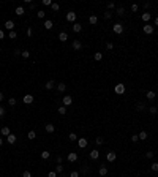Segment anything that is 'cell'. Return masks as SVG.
<instances>
[{
	"mask_svg": "<svg viewBox=\"0 0 158 177\" xmlns=\"http://www.w3.org/2000/svg\"><path fill=\"white\" fill-rule=\"evenodd\" d=\"M112 32H114V33H117V35L123 33V24H120V22L114 24V25H112Z\"/></svg>",
	"mask_w": 158,
	"mask_h": 177,
	"instance_id": "obj_1",
	"label": "cell"
},
{
	"mask_svg": "<svg viewBox=\"0 0 158 177\" xmlns=\"http://www.w3.org/2000/svg\"><path fill=\"white\" fill-rule=\"evenodd\" d=\"M153 30H155L153 25H150V24L142 25V32H144V33H147V35H152V33H153Z\"/></svg>",
	"mask_w": 158,
	"mask_h": 177,
	"instance_id": "obj_2",
	"label": "cell"
},
{
	"mask_svg": "<svg viewBox=\"0 0 158 177\" xmlns=\"http://www.w3.org/2000/svg\"><path fill=\"white\" fill-rule=\"evenodd\" d=\"M114 92L117 93V95H122V93H125V85L123 84H117L114 87Z\"/></svg>",
	"mask_w": 158,
	"mask_h": 177,
	"instance_id": "obj_3",
	"label": "cell"
},
{
	"mask_svg": "<svg viewBox=\"0 0 158 177\" xmlns=\"http://www.w3.org/2000/svg\"><path fill=\"white\" fill-rule=\"evenodd\" d=\"M62 103H63L65 108H67V106H71L73 104V98L70 97V95H65V97H63V100H62Z\"/></svg>",
	"mask_w": 158,
	"mask_h": 177,
	"instance_id": "obj_4",
	"label": "cell"
},
{
	"mask_svg": "<svg viewBox=\"0 0 158 177\" xmlns=\"http://www.w3.org/2000/svg\"><path fill=\"white\" fill-rule=\"evenodd\" d=\"M67 160H68L70 163H74L76 160H78V153H76V152H70L68 157H67Z\"/></svg>",
	"mask_w": 158,
	"mask_h": 177,
	"instance_id": "obj_5",
	"label": "cell"
},
{
	"mask_svg": "<svg viewBox=\"0 0 158 177\" xmlns=\"http://www.w3.org/2000/svg\"><path fill=\"white\" fill-rule=\"evenodd\" d=\"M0 134H2V138H7L11 134V130L8 127H2V130H0Z\"/></svg>",
	"mask_w": 158,
	"mask_h": 177,
	"instance_id": "obj_6",
	"label": "cell"
},
{
	"mask_svg": "<svg viewBox=\"0 0 158 177\" xmlns=\"http://www.w3.org/2000/svg\"><path fill=\"white\" fill-rule=\"evenodd\" d=\"M87 144H89V141H87L85 138H79V141H78L79 149H85V147H87Z\"/></svg>",
	"mask_w": 158,
	"mask_h": 177,
	"instance_id": "obj_7",
	"label": "cell"
},
{
	"mask_svg": "<svg viewBox=\"0 0 158 177\" xmlns=\"http://www.w3.org/2000/svg\"><path fill=\"white\" fill-rule=\"evenodd\" d=\"M106 160H108V161H111V163H112V161H115V160H117V153H115V152H108Z\"/></svg>",
	"mask_w": 158,
	"mask_h": 177,
	"instance_id": "obj_8",
	"label": "cell"
},
{
	"mask_svg": "<svg viewBox=\"0 0 158 177\" xmlns=\"http://www.w3.org/2000/svg\"><path fill=\"white\" fill-rule=\"evenodd\" d=\"M67 21L68 22H74L76 21V13H74V11H68V13H67Z\"/></svg>",
	"mask_w": 158,
	"mask_h": 177,
	"instance_id": "obj_9",
	"label": "cell"
},
{
	"mask_svg": "<svg viewBox=\"0 0 158 177\" xmlns=\"http://www.w3.org/2000/svg\"><path fill=\"white\" fill-rule=\"evenodd\" d=\"M22 101H24L25 104H32V103H33V95H30V93H28V95H24Z\"/></svg>",
	"mask_w": 158,
	"mask_h": 177,
	"instance_id": "obj_10",
	"label": "cell"
},
{
	"mask_svg": "<svg viewBox=\"0 0 158 177\" xmlns=\"http://www.w3.org/2000/svg\"><path fill=\"white\" fill-rule=\"evenodd\" d=\"M14 25H16V24H14V22L11 21V19H8L7 22H5V28H8L10 32H11V30H14Z\"/></svg>",
	"mask_w": 158,
	"mask_h": 177,
	"instance_id": "obj_11",
	"label": "cell"
},
{
	"mask_svg": "<svg viewBox=\"0 0 158 177\" xmlns=\"http://www.w3.org/2000/svg\"><path fill=\"white\" fill-rule=\"evenodd\" d=\"M81 48H82V43H81L79 40H74V41H73V49H74V51H79Z\"/></svg>",
	"mask_w": 158,
	"mask_h": 177,
	"instance_id": "obj_12",
	"label": "cell"
},
{
	"mask_svg": "<svg viewBox=\"0 0 158 177\" xmlns=\"http://www.w3.org/2000/svg\"><path fill=\"white\" fill-rule=\"evenodd\" d=\"M89 157L92 158V160H98V158H100V152H98V150H92L89 153Z\"/></svg>",
	"mask_w": 158,
	"mask_h": 177,
	"instance_id": "obj_13",
	"label": "cell"
},
{
	"mask_svg": "<svg viewBox=\"0 0 158 177\" xmlns=\"http://www.w3.org/2000/svg\"><path fill=\"white\" fill-rule=\"evenodd\" d=\"M81 30H82V25H81L79 22H74V24H73V32L74 33H79Z\"/></svg>",
	"mask_w": 158,
	"mask_h": 177,
	"instance_id": "obj_14",
	"label": "cell"
},
{
	"mask_svg": "<svg viewBox=\"0 0 158 177\" xmlns=\"http://www.w3.org/2000/svg\"><path fill=\"white\" fill-rule=\"evenodd\" d=\"M58 40H60L62 43H65V41L68 40V33L67 32H60V33H58Z\"/></svg>",
	"mask_w": 158,
	"mask_h": 177,
	"instance_id": "obj_15",
	"label": "cell"
},
{
	"mask_svg": "<svg viewBox=\"0 0 158 177\" xmlns=\"http://www.w3.org/2000/svg\"><path fill=\"white\" fill-rule=\"evenodd\" d=\"M67 90V84H65V82H60V84H58L57 85V92H60V93H63V92H65Z\"/></svg>",
	"mask_w": 158,
	"mask_h": 177,
	"instance_id": "obj_16",
	"label": "cell"
},
{
	"mask_svg": "<svg viewBox=\"0 0 158 177\" xmlns=\"http://www.w3.org/2000/svg\"><path fill=\"white\" fill-rule=\"evenodd\" d=\"M44 130H46V131H48V133H54L55 127L52 125V123H46V125H44Z\"/></svg>",
	"mask_w": 158,
	"mask_h": 177,
	"instance_id": "obj_17",
	"label": "cell"
},
{
	"mask_svg": "<svg viewBox=\"0 0 158 177\" xmlns=\"http://www.w3.org/2000/svg\"><path fill=\"white\" fill-rule=\"evenodd\" d=\"M54 27V22H52L51 19H48V21H44V28L46 30H51V28Z\"/></svg>",
	"mask_w": 158,
	"mask_h": 177,
	"instance_id": "obj_18",
	"label": "cell"
},
{
	"mask_svg": "<svg viewBox=\"0 0 158 177\" xmlns=\"http://www.w3.org/2000/svg\"><path fill=\"white\" fill-rule=\"evenodd\" d=\"M7 141H8V144H16V134L11 133L10 136H7Z\"/></svg>",
	"mask_w": 158,
	"mask_h": 177,
	"instance_id": "obj_19",
	"label": "cell"
},
{
	"mask_svg": "<svg viewBox=\"0 0 158 177\" xmlns=\"http://www.w3.org/2000/svg\"><path fill=\"white\" fill-rule=\"evenodd\" d=\"M98 174H100L101 177H104V175L108 174V168H106V166H100V169H98Z\"/></svg>",
	"mask_w": 158,
	"mask_h": 177,
	"instance_id": "obj_20",
	"label": "cell"
},
{
	"mask_svg": "<svg viewBox=\"0 0 158 177\" xmlns=\"http://www.w3.org/2000/svg\"><path fill=\"white\" fill-rule=\"evenodd\" d=\"M145 97H147V100H155V97H156V93H155L153 90H149L147 93H145Z\"/></svg>",
	"mask_w": 158,
	"mask_h": 177,
	"instance_id": "obj_21",
	"label": "cell"
},
{
	"mask_svg": "<svg viewBox=\"0 0 158 177\" xmlns=\"http://www.w3.org/2000/svg\"><path fill=\"white\" fill-rule=\"evenodd\" d=\"M150 19H152V14L150 13H142V21L144 22H149Z\"/></svg>",
	"mask_w": 158,
	"mask_h": 177,
	"instance_id": "obj_22",
	"label": "cell"
},
{
	"mask_svg": "<svg viewBox=\"0 0 158 177\" xmlns=\"http://www.w3.org/2000/svg\"><path fill=\"white\" fill-rule=\"evenodd\" d=\"M89 22H90V24H92V25H95V24H97V22H98V17H97L95 14H92V16L89 17Z\"/></svg>",
	"mask_w": 158,
	"mask_h": 177,
	"instance_id": "obj_23",
	"label": "cell"
},
{
	"mask_svg": "<svg viewBox=\"0 0 158 177\" xmlns=\"http://www.w3.org/2000/svg\"><path fill=\"white\" fill-rule=\"evenodd\" d=\"M49 157H51V152H49V150L41 152V158H43V160H49Z\"/></svg>",
	"mask_w": 158,
	"mask_h": 177,
	"instance_id": "obj_24",
	"label": "cell"
},
{
	"mask_svg": "<svg viewBox=\"0 0 158 177\" xmlns=\"http://www.w3.org/2000/svg\"><path fill=\"white\" fill-rule=\"evenodd\" d=\"M37 17H38V19H44V17H46V11H43V10H40V11H38V13H37Z\"/></svg>",
	"mask_w": 158,
	"mask_h": 177,
	"instance_id": "obj_25",
	"label": "cell"
},
{
	"mask_svg": "<svg viewBox=\"0 0 158 177\" xmlns=\"http://www.w3.org/2000/svg\"><path fill=\"white\" fill-rule=\"evenodd\" d=\"M54 88V81H48L46 82V90H52Z\"/></svg>",
	"mask_w": 158,
	"mask_h": 177,
	"instance_id": "obj_26",
	"label": "cell"
},
{
	"mask_svg": "<svg viewBox=\"0 0 158 177\" xmlns=\"http://www.w3.org/2000/svg\"><path fill=\"white\" fill-rule=\"evenodd\" d=\"M24 13H25V10L22 8V7H17V8H16V14H17V16H22Z\"/></svg>",
	"mask_w": 158,
	"mask_h": 177,
	"instance_id": "obj_27",
	"label": "cell"
},
{
	"mask_svg": "<svg viewBox=\"0 0 158 177\" xmlns=\"http://www.w3.org/2000/svg\"><path fill=\"white\" fill-rule=\"evenodd\" d=\"M138 136H139V139H142V141H145V139H147V136H149V134H147V131H141V133H139V134H138Z\"/></svg>",
	"mask_w": 158,
	"mask_h": 177,
	"instance_id": "obj_28",
	"label": "cell"
},
{
	"mask_svg": "<svg viewBox=\"0 0 158 177\" xmlns=\"http://www.w3.org/2000/svg\"><path fill=\"white\" fill-rule=\"evenodd\" d=\"M93 58H95L97 62H100L101 58H103V54H101V52H95V55H93Z\"/></svg>",
	"mask_w": 158,
	"mask_h": 177,
	"instance_id": "obj_29",
	"label": "cell"
},
{
	"mask_svg": "<svg viewBox=\"0 0 158 177\" xmlns=\"http://www.w3.org/2000/svg\"><path fill=\"white\" fill-rule=\"evenodd\" d=\"M117 14H119V16H123V14H125V8H123V7H119V8H117Z\"/></svg>",
	"mask_w": 158,
	"mask_h": 177,
	"instance_id": "obj_30",
	"label": "cell"
},
{
	"mask_svg": "<svg viewBox=\"0 0 158 177\" xmlns=\"http://www.w3.org/2000/svg\"><path fill=\"white\" fill-rule=\"evenodd\" d=\"M58 114H62V115L67 114V108H65V106H60V108H58Z\"/></svg>",
	"mask_w": 158,
	"mask_h": 177,
	"instance_id": "obj_31",
	"label": "cell"
},
{
	"mask_svg": "<svg viewBox=\"0 0 158 177\" xmlns=\"http://www.w3.org/2000/svg\"><path fill=\"white\" fill-rule=\"evenodd\" d=\"M8 37H10L11 40H14V38H17V33H16V30H11V32L8 33Z\"/></svg>",
	"mask_w": 158,
	"mask_h": 177,
	"instance_id": "obj_32",
	"label": "cell"
},
{
	"mask_svg": "<svg viewBox=\"0 0 158 177\" xmlns=\"http://www.w3.org/2000/svg\"><path fill=\"white\" fill-rule=\"evenodd\" d=\"M37 138V133L33 131V130H30V131H28V139H35Z\"/></svg>",
	"mask_w": 158,
	"mask_h": 177,
	"instance_id": "obj_33",
	"label": "cell"
},
{
	"mask_svg": "<svg viewBox=\"0 0 158 177\" xmlns=\"http://www.w3.org/2000/svg\"><path fill=\"white\" fill-rule=\"evenodd\" d=\"M51 8H52V11H58V10H60V5H58V3H52Z\"/></svg>",
	"mask_w": 158,
	"mask_h": 177,
	"instance_id": "obj_34",
	"label": "cell"
},
{
	"mask_svg": "<svg viewBox=\"0 0 158 177\" xmlns=\"http://www.w3.org/2000/svg\"><path fill=\"white\" fill-rule=\"evenodd\" d=\"M68 139L70 141H76V139H78V136H76V133H70L68 134Z\"/></svg>",
	"mask_w": 158,
	"mask_h": 177,
	"instance_id": "obj_35",
	"label": "cell"
},
{
	"mask_svg": "<svg viewBox=\"0 0 158 177\" xmlns=\"http://www.w3.org/2000/svg\"><path fill=\"white\" fill-rule=\"evenodd\" d=\"M150 169L153 171V172H156V171H158V163H152L150 164Z\"/></svg>",
	"mask_w": 158,
	"mask_h": 177,
	"instance_id": "obj_36",
	"label": "cell"
},
{
	"mask_svg": "<svg viewBox=\"0 0 158 177\" xmlns=\"http://www.w3.org/2000/svg\"><path fill=\"white\" fill-rule=\"evenodd\" d=\"M136 109H138V111H144V109H145V104H144V103H138Z\"/></svg>",
	"mask_w": 158,
	"mask_h": 177,
	"instance_id": "obj_37",
	"label": "cell"
},
{
	"mask_svg": "<svg viewBox=\"0 0 158 177\" xmlns=\"http://www.w3.org/2000/svg\"><path fill=\"white\" fill-rule=\"evenodd\" d=\"M22 57H24V58H28V57H30V51H22V54H21Z\"/></svg>",
	"mask_w": 158,
	"mask_h": 177,
	"instance_id": "obj_38",
	"label": "cell"
},
{
	"mask_svg": "<svg viewBox=\"0 0 158 177\" xmlns=\"http://www.w3.org/2000/svg\"><path fill=\"white\" fill-rule=\"evenodd\" d=\"M95 142H97V144H98V145H101V144H103V142H104V139H103V138H101V136H98V138H97V139H95Z\"/></svg>",
	"mask_w": 158,
	"mask_h": 177,
	"instance_id": "obj_39",
	"label": "cell"
},
{
	"mask_svg": "<svg viewBox=\"0 0 158 177\" xmlns=\"http://www.w3.org/2000/svg\"><path fill=\"white\" fill-rule=\"evenodd\" d=\"M5 114H7L5 108H3V106H0V119H2V117H5Z\"/></svg>",
	"mask_w": 158,
	"mask_h": 177,
	"instance_id": "obj_40",
	"label": "cell"
},
{
	"mask_svg": "<svg viewBox=\"0 0 158 177\" xmlns=\"http://www.w3.org/2000/svg\"><path fill=\"white\" fill-rule=\"evenodd\" d=\"M25 33H27V37H28V38H30V37H32V35H33V28H32V27H28Z\"/></svg>",
	"mask_w": 158,
	"mask_h": 177,
	"instance_id": "obj_41",
	"label": "cell"
},
{
	"mask_svg": "<svg viewBox=\"0 0 158 177\" xmlns=\"http://www.w3.org/2000/svg\"><path fill=\"white\" fill-rule=\"evenodd\" d=\"M139 10V5H136V3H133L131 5V11H133V13H136V11Z\"/></svg>",
	"mask_w": 158,
	"mask_h": 177,
	"instance_id": "obj_42",
	"label": "cell"
},
{
	"mask_svg": "<svg viewBox=\"0 0 158 177\" xmlns=\"http://www.w3.org/2000/svg\"><path fill=\"white\" fill-rule=\"evenodd\" d=\"M55 172L58 174V172H63V166L62 164H57V168H55Z\"/></svg>",
	"mask_w": 158,
	"mask_h": 177,
	"instance_id": "obj_43",
	"label": "cell"
},
{
	"mask_svg": "<svg viewBox=\"0 0 158 177\" xmlns=\"http://www.w3.org/2000/svg\"><path fill=\"white\" fill-rule=\"evenodd\" d=\"M111 17H112V13H111V11H106V13H104V19H111Z\"/></svg>",
	"mask_w": 158,
	"mask_h": 177,
	"instance_id": "obj_44",
	"label": "cell"
},
{
	"mask_svg": "<svg viewBox=\"0 0 158 177\" xmlns=\"http://www.w3.org/2000/svg\"><path fill=\"white\" fill-rule=\"evenodd\" d=\"M138 141H139V136H138V134H133V136H131V142H138Z\"/></svg>",
	"mask_w": 158,
	"mask_h": 177,
	"instance_id": "obj_45",
	"label": "cell"
},
{
	"mask_svg": "<svg viewBox=\"0 0 158 177\" xmlns=\"http://www.w3.org/2000/svg\"><path fill=\"white\" fill-rule=\"evenodd\" d=\"M22 177H32V172L30 171H24V172H22Z\"/></svg>",
	"mask_w": 158,
	"mask_h": 177,
	"instance_id": "obj_46",
	"label": "cell"
},
{
	"mask_svg": "<svg viewBox=\"0 0 158 177\" xmlns=\"http://www.w3.org/2000/svg\"><path fill=\"white\" fill-rule=\"evenodd\" d=\"M70 177H79V172L78 171H71V172H70Z\"/></svg>",
	"mask_w": 158,
	"mask_h": 177,
	"instance_id": "obj_47",
	"label": "cell"
},
{
	"mask_svg": "<svg viewBox=\"0 0 158 177\" xmlns=\"http://www.w3.org/2000/svg\"><path fill=\"white\" fill-rule=\"evenodd\" d=\"M8 104H10V106H14V104H16V98H10V100H8Z\"/></svg>",
	"mask_w": 158,
	"mask_h": 177,
	"instance_id": "obj_48",
	"label": "cell"
},
{
	"mask_svg": "<svg viewBox=\"0 0 158 177\" xmlns=\"http://www.w3.org/2000/svg\"><path fill=\"white\" fill-rule=\"evenodd\" d=\"M43 5H44V7H51L52 2H51V0H43Z\"/></svg>",
	"mask_w": 158,
	"mask_h": 177,
	"instance_id": "obj_49",
	"label": "cell"
},
{
	"mask_svg": "<svg viewBox=\"0 0 158 177\" xmlns=\"http://www.w3.org/2000/svg\"><path fill=\"white\" fill-rule=\"evenodd\" d=\"M149 111H150V114H156V112H158V109L155 108V106H152V108H150Z\"/></svg>",
	"mask_w": 158,
	"mask_h": 177,
	"instance_id": "obj_50",
	"label": "cell"
},
{
	"mask_svg": "<svg viewBox=\"0 0 158 177\" xmlns=\"http://www.w3.org/2000/svg\"><path fill=\"white\" fill-rule=\"evenodd\" d=\"M108 8H109V10H114V8H115V3L109 2V3H108Z\"/></svg>",
	"mask_w": 158,
	"mask_h": 177,
	"instance_id": "obj_51",
	"label": "cell"
},
{
	"mask_svg": "<svg viewBox=\"0 0 158 177\" xmlns=\"http://www.w3.org/2000/svg\"><path fill=\"white\" fill-rule=\"evenodd\" d=\"M106 49H108V51L114 49V44H112V43H108V44H106Z\"/></svg>",
	"mask_w": 158,
	"mask_h": 177,
	"instance_id": "obj_52",
	"label": "cell"
},
{
	"mask_svg": "<svg viewBox=\"0 0 158 177\" xmlns=\"http://www.w3.org/2000/svg\"><path fill=\"white\" fill-rule=\"evenodd\" d=\"M48 177H57V172L55 171H51V172L48 174Z\"/></svg>",
	"mask_w": 158,
	"mask_h": 177,
	"instance_id": "obj_53",
	"label": "cell"
},
{
	"mask_svg": "<svg viewBox=\"0 0 158 177\" xmlns=\"http://www.w3.org/2000/svg\"><path fill=\"white\" fill-rule=\"evenodd\" d=\"M5 37H7V35H5V32L2 30V28H0V40H3Z\"/></svg>",
	"mask_w": 158,
	"mask_h": 177,
	"instance_id": "obj_54",
	"label": "cell"
},
{
	"mask_svg": "<svg viewBox=\"0 0 158 177\" xmlns=\"http://www.w3.org/2000/svg\"><path fill=\"white\" fill-rule=\"evenodd\" d=\"M145 157H147V158H153V152H147V153H145Z\"/></svg>",
	"mask_w": 158,
	"mask_h": 177,
	"instance_id": "obj_55",
	"label": "cell"
},
{
	"mask_svg": "<svg viewBox=\"0 0 158 177\" xmlns=\"http://www.w3.org/2000/svg\"><path fill=\"white\" fill-rule=\"evenodd\" d=\"M21 54H22V51H19V49H16V51H14V55H16V57H17V55H21Z\"/></svg>",
	"mask_w": 158,
	"mask_h": 177,
	"instance_id": "obj_56",
	"label": "cell"
},
{
	"mask_svg": "<svg viewBox=\"0 0 158 177\" xmlns=\"http://www.w3.org/2000/svg\"><path fill=\"white\" fill-rule=\"evenodd\" d=\"M155 25H156V27H158V16H156V17H155Z\"/></svg>",
	"mask_w": 158,
	"mask_h": 177,
	"instance_id": "obj_57",
	"label": "cell"
},
{
	"mask_svg": "<svg viewBox=\"0 0 158 177\" xmlns=\"http://www.w3.org/2000/svg\"><path fill=\"white\" fill-rule=\"evenodd\" d=\"M3 100V92H0V101Z\"/></svg>",
	"mask_w": 158,
	"mask_h": 177,
	"instance_id": "obj_58",
	"label": "cell"
},
{
	"mask_svg": "<svg viewBox=\"0 0 158 177\" xmlns=\"http://www.w3.org/2000/svg\"><path fill=\"white\" fill-rule=\"evenodd\" d=\"M3 144V138H0V145H2Z\"/></svg>",
	"mask_w": 158,
	"mask_h": 177,
	"instance_id": "obj_59",
	"label": "cell"
}]
</instances>
